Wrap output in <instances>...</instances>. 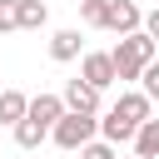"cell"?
<instances>
[{
  "label": "cell",
  "instance_id": "cell-17",
  "mask_svg": "<svg viewBox=\"0 0 159 159\" xmlns=\"http://www.w3.org/2000/svg\"><path fill=\"white\" fill-rule=\"evenodd\" d=\"M80 159H119V149H114V144H104V139H94V144H84V149H80Z\"/></svg>",
  "mask_w": 159,
  "mask_h": 159
},
{
  "label": "cell",
  "instance_id": "cell-5",
  "mask_svg": "<svg viewBox=\"0 0 159 159\" xmlns=\"http://www.w3.org/2000/svg\"><path fill=\"white\" fill-rule=\"evenodd\" d=\"M109 114H119L124 124H134V129H139V124H149V119H154V104H149V94H144V89H124V94L109 104Z\"/></svg>",
  "mask_w": 159,
  "mask_h": 159
},
{
  "label": "cell",
  "instance_id": "cell-3",
  "mask_svg": "<svg viewBox=\"0 0 159 159\" xmlns=\"http://www.w3.org/2000/svg\"><path fill=\"white\" fill-rule=\"evenodd\" d=\"M104 30L109 35H139L144 30V10L134 5V0H109V10H104Z\"/></svg>",
  "mask_w": 159,
  "mask_h": 159
},
{
  "label": "cell",
  "instance_id": "cell-4",
  "mask_svg": "<svg viewBox=\"0 0 159 159\" xmlns=\"http://www.w3.org/2000/svg\"><path fill=\"white\" fill-rule=\"evenodd\" d=\"M80 80L89 84V89H109L119 75H114V60H109V50H84V60H80Z\"/></svg>",
  "mask_w": 159,
  "mask_h": 159
},
{
  "label": "cell",
  "instance_id": "cell-16",
  "mask_svg": "<svg viewBox=\"0 0 159 159\" xmlns=\"http://www.w3.org/2000/svg\"><path fill=\"white\" fill-rule=\"evenodd\" d=\"M139 89L149 94V104H159V60H154V65H149V70L139 75Z\"/></svg>",
  "mask_w": 159,
  "mask_h": 159
},
{
  "label": "cell",
  "instance_id": "cell-2",
  "mask_svg": "<svg viewBox=\"0 0 159 159\" xmlns=\"http://www.w3.org/2000/svg\"><path fill=\"white\" fill-rule=\"evenodd\" d=\"M50 139H55L60 149L80 154L84 144H94V139H99V114H65V119L50 129Z\"/></svg>",
  "mask_w": 159,
  "mask_h": 159
},
{
  "label": "cell",
  "instance_id": "cell-13",
  "mask_svg": "<svg viewBox=\"0 0 159 159\" xmlns=\"http://www.w3.org/2000/svg\"><path fill=\"white\" fill-rule=\"evenodd\" d=\"M10 134H15V144H20V149H40V144L50 139V129H40L35 119H20V124H15Z\"/></svg>",
  "mask_w": 159,
  "mask_h": 159
},
{
  "label": "cell",
  "instance_id": "cell-18",
  "mask_svg": "<svg viewBox=\"0 0 159 159\" xmlns=\"http://www.w3.org/2000/svg\"><path fill=\"white\" fill-rule=\"evenodd\" d=\"M144 35L159 45V10H149V15H144Z\"/></svg>",
  "mask_w": 159,
  "mask_h": 159
},
{
  "label": "cell",
  "instance_id": "cell-15",
  "mask_svg": "<svg viewBox=\"0 0 159 159\" xmlns=\"http://www.w3.org/2000/svg\"><path fill=\"white\" fill-rule=\"evenodd\" d=\"M20 30V0H0V35Z\"/></svg>",
  "mask_w": 159,
  "mask_h": 159
},
{
  "label": "cell",
  "instance_id": "cell-1",
  "mask_svg": "<svg viewBox=\"0 0 159 159\" xmlns=\"http://www.w3.org/2000/svg\"><path fill=\"white\" fill-rule=\"evenodd\" d=\"M109 60H114V75H119V80H139V75L159 60V45L139 30V35H124V40L109 50Z\"/></svg>",
  "mask_w": 159,
  "mask_h": 159
},
{
  "label": "cell",
  "instance_id": "cell-10",
  "mask_svg": "<svg viewBox=\"0 0 159 159\" xmlns=\"http://www.w3.org/2000/svg\"><path fill=\"white\" fill-rule=\"evenodd\" d=\"M134 134H139V129H134V124H124L119 114H99V139H104V144H114V149H119V144H134Z\"/></svg>",
  "mask_w": 159,
  "mask_h": 159
},
{
  "label": "cell",
  "instance_id": "cell-8",
  "mask_svg": "<svg viewBox=\"0 0 159 159\" xmlns=\"http://www.w3.org/2000/svg\"><path fill=\"white\" fill-rule=\"evenodd\" d=\"M25 119H35L40 129H55V124L65 119V99H60V94H35V99H30V114H25Z\"/></svg>",
  "mask_w": 159,
  "mask_h": 159
},
{
  "label": "cell",
  "instance_id": "cell-14",
  "mask_svg": "<svg viewBox=\"0 0 159 159\" xmlns=\"http://www.w3.org/2000/svg\"><path fill=\"white\" fill-rule=\"evenodd\" d=\"M104 10H109V0H80V20L89 30H104Z\"/></svg>",
  "mask_w": 159,
  "mask_h": 159
},
{
  "label": "cell",
  "instance_id": "cell-20",
  "mask_svg": "<svg viewBox=\"0 0 159 159\" xmlns=\"http://www.w3.org/2000/svg\"><path fill=\"white\" fill-rule=\"evenodd\" d=\"M0 89H5V84H0Z\"/></svg>",
  "mask_w": 159,
  "mask_h": 159
},
{
  "label": "cell",
  "instance_id": "cell-6",
  "mask_svg": "<svg viewBox=\"0 0 159 159\" xmlns=\"http://www.w3.org/2000/svg\"><path fill=\"white\" fill-rule=\"evenodd\" d=\"M65 114H99V89H89L84 80H65Z\"/></svg>",
  "mask_w": 159,
  "mask_h": 159
},
{
  "label": "cell",
  "instance_id": "cell-19",
  "mask_svg": "<svg viewBox=\"0 0 159 159\" xmlns=\"http://www.w3.org/2000/svg\"><path fill=\"white\" fill-rule=\"evenodd\" d=\"M129 159H134V154H129Z\"/></svg>",
  "mask_w": 159,
  "mask_h": 159
},
{
  "label": "cell",
  "instance_id": "cell-9",
  "mask_svg": "<svg viewBox=\"0 0 159 159\" xmlns=\"http://www.w3.org/2000/svg\"><path fill=\"white\" fill-rule=\"evenodd\" d=\"M25 114H30V94H20V89H0V124L15 129Z\"/></svg>",
  "mask_w": 159,
  "mask_h": 159
},
{
  "label": "cell",
  "instance_id": "cell-11",
  "mask_svg": "<svg viewBox=\"0 0 159 159\" xmlns=\"http://www.w3.org/2000/svg\"><path fill=\"white\" fill-rule=\"evenodd\" d=\"M134 159H159V119L139 124V134H134Z\"/></svg>",
  "mask_w": 159,
  "mask_h": 159
},
{
  "label": "cell",
  "instance_id": "cell-7",
  "mask_svg": "<svg viewBox=\"0 0 159 159\" xmlns=\"http://www.w3.org/2000/svg\"><path fill=\"white\" fill-rule=\"evenodd\" d=\"M50 60H60V65L84 60V40H80V30H75V25H65V30H55V35H50Z\"/></svg>",
  "mask_w": 159,
  "mask_h": 159
},
{
  "label": "cell",
  "instance_id": "cell-12",
  "mask_svg": "<svg viewBox=\"0 0 159 159\" xmlns=\"http://www.w3.org/2000/svg\"><path fill=\"white\" fill-rule=\"evenodd\" d=\"M50 25V5L45 0H20V30H45Z\"/></svg>",
  "mask_w": 159,
  "mask_h": 159
}]
</instances>
